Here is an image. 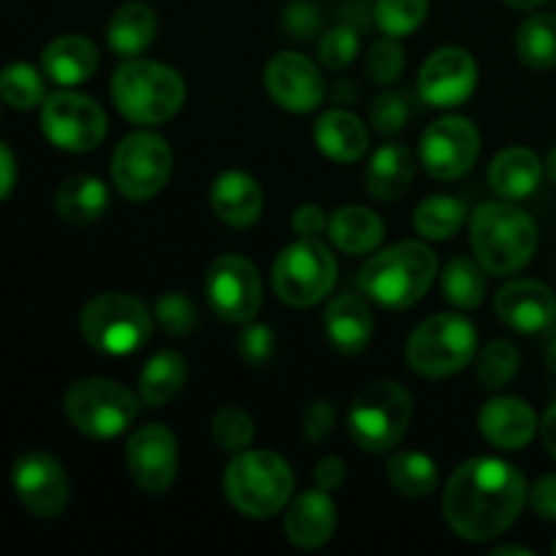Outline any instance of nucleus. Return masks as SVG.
Segmentation results:
<instances>
[{"label": "nucleus", "instance_id": "1", "mask_svg": "<svg viewBox=\"0 0 556 556\" xmlns=\"http://www.w3.org/2000/svg\"><path fill=\"white\" fill-rule=\"evenodd\" d=\"M525 476L497 456H476L451 476L443 514L451 530L472 543L492 541L514 527L527 503Z\"/></svg>", "mask_w": 556, "mask_h": 556}, {"label": "nucleus", "instance_id": "2", "mask_svg": "<svg viewBox=\"0 0 556 556\" xmlns=\"http://www.w3.org/2000/svg\"><path fill=\"white\" fill-rule=\"evenodd\" d=\"M438 275V255L424 242H396L364 264L358 286L372 302L407 309L421 302Z\"/></svg>", "mask_w": 556, "mask_h": 556}, {"label": "nucleus", "instance_id": "3", "mask_svg": "<svg viewBox=\"0 0 556 556\" xmlns=\"http://www.w3.org/2000/svg\"><path fill=\"white\" fill-rule=\"evenodd\" d=\"M476 261L489 275H514L525 269L538 250V226L525 210L494 201L478 206L470 223Z\"/></svg>", "mask_w": 556, "mask_h": 556}, {"label": "nucleus", "instance_id": "4", "mask_svg": "<svg viewBox=\"0 0 556 556\" xmlns=\"http://www.w3.org/2000/svg\"><path fill=\"white\" fill-rule=\"evenodd\" d=\"M223 489L248 519H271L293 497V470L275 451H239L228 462Z\"/></svg>", "mask_w": 556, "mask_h": 556}, {"label": "nucleus", "instance_id": "5", "mask_svg": "<svg viewBox=\"0 0 556 556\" xmlns=\"http://www.w3.org/2000/svg\"><path fill=\"white\" fill-rule=\"evenodd\" d=\"M185 79L155 60H125L112 76L114 106L136 125H161L182 109Z\"/></svg>", "mask_w": 556, "mask_h": 556}, {"label": "nucleus", "instance_id": "6", "mask_svg": "<svg viewBox=\"0 0 556 556\" xmlns=\"http://www.w3.org/2000/svg\"><path fill=\"white\" fill-rule=\"evenodd\" d=\"M79 329L87 345L103 356L136 353L152 334V315L130 293H98L81 307Z\"/></svg>", "mask_w": 556, "mask_h": 556}, {"label": "nucleus", "instance_id": "7", "mask_svg": "<svg viewBox=\"0 0 556 556\" xmlns=\"http://www.w3.org/2000/svg\"><path fill=\"white\" fill-rule=\"evenodd\" d=\"M410 418V394L396 380H378L353 400L348 410V432L358 448L383 454L405 438Z\"/></svg>", "mask_w": 556, "mask_h": 556}, {"label": "nucleus", "instance_id": "8", "mask_svg": "<svg viewBox=\"0 0 556 556\" xmlns=\"http://www.w3.org/2000/svg\"><path fill=\"white\" fill-rule=\"evenodd\" d=\"M478 329L465 315L440 313L424 320L405 348L407 364L427 378L462 372L476 358Z\"/></svg>", "mask_w": 556, "mask_h": 556}, {"label": "nucleus", "instance_id": "9", "mask_svg": "<svg viewBox=\"0 0 556 556\" xmlns=\"http://www.w3.org/2000/svg\"><path fill=\"white\" fill-rule=\"evenodd\" d=\"M337 282V258L315 237H299L277 255L271 266V288L291 307H313L324 302Z\"/></svg>", "mask_w": 556, "mask_h": 556}, {"label": "nucleus", "instance_id": "10", "mask_svg": "<svg viewBox=\"0 0 556 556\" xmlns=\"http://www.w3.org/2000/svg\"><path fill=\"white\" fill-rule=\"evenodd\" d=\"M139 396L109 378H81L65 391V416L87 438L112 440L139 416Z\"/></svg>", "mask_w": 556, "mask_h": 556}, {"label": "nucleus", "instance_id": "11", "mask_svg": "<svg viewBox=\"0 0 556 556\" xmlns=\"http://www.w3.org/2000/svg\"><path fill=\"white\" fill-rule=\"evenodd\" d=\"M174 155L166 139L150 130L125 136L112 155V179L119 193L130 201H147L166 188L172 177Z\"/></svg>", "mask_w": 556, "mask_h": 556}, {"label": "nucleus", "instance_id": "12", "mask_svg": "<svg viewBox=\"0 0 556 556\" xmlns=\"http://www.w3.org/2000/svg\"><path fill=\"white\" fill-rule=\"evenodd\" d=\"M41 130L60 150L90 152L106 139L109 119L106 112L90 96L60 90L43 98Z\"/></svg>", "mask_w": 556, "mask_h": 556}, {"label": "nucleus", "instance_id": "13", "mask_svg": "<svg viewBox=\"0 0 556 556\" xmlns=\"http://www.w3.org/2000/svg\"><path fill=\"white\" fill-rule=\"evenodd\" d=\"M206 299L217 318L228 324H250L264 302L258 269L237 253L220 255L206 275Z\"/></svg>", "mask_w": 556, "mask_h": 556}, {"label": "nucleus", "instance_id": "14", "mask_svg": "<svg viewBox=\"0 0 556 556\" xmlns=\"http://www.w3.org/2000/svg\"><path fill=\"white\" fill-rule=\"evenodd\" d=\"M478 152H481V134L476 123L459 114L434 119L421 136L424 168L443 182L465 177L476 166Z\"/></svg>", "mask_w": 556, "mask_h": 556}, {"label": "nucleus", "instance_id": "15", "mask_svg": "<svg viewBox=\"0 0 556 556\" xmlns=\"http://www.w3.org/2000/svg\"><path fill=\"white\" fill-rule=\"evenodd\" d=\"M11 483L20 503L36 519H54L68 505V476L63 465L43 451L22 454L11 467Z\"/></svg>", "mask_w": 556, "mask_h": 556}, {"label": "nucleus", "instance_id": "16", "mask_svg": "<svg viewBox=\"0 0 556 556\" xmlns=\"http://www.w3.org/2000/svg\"><path fill=\"white\" fill-rule=\"evenodd\" d=\"M128 470L141 492L163 494L177 481L179 445L177 434L163 424H147L128 438L125 448Z\"/></svg>", "mask_w": 556, "mask_h": 556}, {"label": "nucleus", "instance_id": "17", "mask_svg": "<svg viewBox=\"0 0 556 556\" xmlns=\"http://www.w3.org/2000/svg\"><path fill=\"white\" fill-rule=\"evenodd\" d=\"M478 87V63L459 47H443L424 60L418 71V96L440 109L462 106Z\"/></svg>", "mask_w": 556, "mask_h": 556}, {"label": "nucleus", "instance_id": "18", "mask_svg": "<svg viewBox=\"0 0 556 556\" xmlns=\"http://www.w3.org/2000/svg\"><path fill=\"white\" fill-rule=\"evenodd\" d=\"M266 90L275 98L277 106L288 112H313L324 103L326 85L324 74L309 58L299 52H277L266 63Z\"/></svg>", "mask_w": 556, "mask_h": 556}, {"label": "nucleus", "instance_id": "19", "mask_svg": "<svg viewBox=\"0 0 556 556\" xmlns=\"http://www.w3.org/2000/svg\"><path fill=\"white\" fill-rule=\"evenodd\" d=\"M494 313L505 326L525 334L548 329L556 318V299L552 288L538 280L508 282L494 296Z\"/></svg>", "mask_w": 556, "mask_h": 556}, {"label": "nucleus", "instance_id": "20", "mask_svg": "<svg viewBox=\"0 0 556 556\" xmlns=\"http://www.w3.org/2000/svg\"><path fill=\"white\" fill-rule=\"evenodd\" d=\"M337 530V505L326 489L315 486L291 500L286 514V535L296 548L313 552L326 546Z\"/></svg>", "mask_w": 556, "mask_h": 556}, {"label": "nucleus", "instance_id": "21", "mask_svg": "<svg viewBox=\"0 0 556 556\" xmlns=\"http://www.w3.org/2000/svg\"><path fill=\"white\" fill-rule=\"evenodd\" d=\"M483 438L505 451H521L538 432V416L519 396H494L478 413Z\"/></svg>", "mask_w": 556, "mask_h": 556}, {"label": "nucleus", "instance_id": "22", "mask_svg": "<svg viewBox=\"0 0 556 556\" xmlns=\"http://www.w3.org/2000/svg\"><path fill=\"white\" fill-rule=\"evenodd\" d=\"M324 329L337 351L345 353V356H358L372 342V313H369L367 302L362 296L340 293V296L326 304Z\"/></svg>", "mask_w": 556, "mask_h": 556}, {"label": "nucleus", "instance_id": "23", "mask_svg": "<svg viewBox=\"0 0 556 556\" xmlns=\"http://www.w3.org/2000/svg\"><path fill=\"white\" fill-rule=\"evenodd\" d=\"M212 212L233 228H248L264 212V190L250 174L223 172L210 190Z\"/></svg>", "mask_w": 556, "mask_h": 556}, {"label": "nucleus", "instance_id": "24", "mask_svg": "<svg viewBox=\"0 0 556 556\" xmlns=\"http://www.w3.org/2000/svg\"><path fill=\"white\" fill-rule=\"evenodd\" d=\"M43 74L63 87H76L98 68V49L85 36H60L41 52Z\"/></svg>", "mask_w": 556, "mask_h": 556}, {"label": "nucleus", "instance_id": "25", "mask_svg": "<svg viewBox=\"0 0 556 556\" xmlns=\"http://www.w3.org/2000/svg\"><path fill=\"white\" fill-rule=\"evenodd\" d=\"M543 163L527 147H508L489 166V185L505 201H521L541 185Z\"/></svg>", "mask_w": 556, "mask_h": 556}, {"label": "nucleus", "instance_id": "26", "mask_svg": "<svg viewBox=\"0 0 556 556\" xmlns=\"http://www.w3.org/2000/svg\"><path fill=\"white\" fill-rule=\"evenodd\" d=\"M315 144L331 161L356 163L362 161L369 147L367 125L356 114L331 109L315 123Z\"/></svg>", "mask_w": 556, "mask_h": 556}, {"label": "nucleus", "instance_id": "27", "mask_svg": "<svg viewBox=\"0 0 556 556\" xmlns=\"http://www.w3.org/2000/svg\"><path fill=\"white\" fill-rule=\"evenodd\" d=\"M157 36V16L147 3L130 0L123 3L106 25V41L119 58H139Z\"/></svg>", "mask_w": 556, "mask_h": 556}, {"label": "nucleus", "instance_id": "28", "mask_svg": "<svg viewBox=\"0 0 556 556\" xmlns=\"http://www.w3.org/2000/svg\"><path fill=\"white\" fill-rule=\"evenodd\" d=\"M413 155L405 144H383L369 161L367 174H364V185H367L369 195L378 201H396L400 195L407 193L413 182Z\"/></svg>", "mask_w": 556, "mask_h": 556}, {"label": "nucleus", "instance_id": "29", "mask_svg": "<svg viewBox=\"0 0 556 556\" xmlns=\"http://www.w3.org/2000/svg\"><path fill=\"white\" fill-rule=\"evenodd\" d=\"M329 237L342 253L367 255L380 248L386 237V226L367 206H342L331 215Z\"/></svg>", "mask_w": 556, "mask_h": 556}, {"label": "nucleus", "instance_id": "30", "mask_svg": "<svg viewBox=\"0 0 556 556\" xmlns=\"http://www.w3.org/2000/svg\"><path fill=\"white\" fill-rule=\"evenodd\" d=\"M54 206H58V215L71 226H90L109 210V190L98 177L76 174L58 188Z\"/></svg>", "mask_w": 556, "mask_h": 556}, {"label": "nucleus", "instance_id": "31", "mask_svg": "<svg viewBox=\"0 0 556 556\" xmlns=\"http://www.w3.org/2000/svg\"><path fill=\"white\" fill-rule=\"evenodd\" d=\"M185 380H188V362L182 353H155L139 375V400L150 407L168 405L182 391Z\"/></svg>", "mask_w": 556, "mask_h": 556}, {"label": "nucleus", "instance_id": "32", "mask_svg": "<svg viewBox=\"0 0 556 556\" xmlns=\"http://www.w3.org/2000/svg\"><path fill=\"white\" fill-rule=\"evenodd\" d=\"M386 476L389 483L402 494V497L421 500L438 489L440 472L432 456L421 454V451H400L386 465Z\"/></svg>", "mask_w": 556, "mask_h": 556}, {"label": "nucleus", "instance_id": "33", "mask_svg": "<svg viewBox=\"0 0 556 556\" xmlns=\"http://www.w3.org/2000/svg\"><path fill=\"white\" fill-rule=\"evenodd\" d=\"M467 220V204L456 195H429L418 204L413 223H416V231L424 239H434V242H443V239L456 237L462 226Z\"/></svg>", "mask_w": 556, "mask_h": 556}, {"label": "nucleus", "instance_id": "34", "mask_svg": "<svg viewBox=\"0 0 556 556\" xmlns=\"http://www.w3.org/2000/svg\"><path fill=\"white\" fill-rule=\"evenodd\" d=\"M516 52L530 68H554L556 65V16L532 14L516 30Z\"/></svg>", "mask_w": 556, "mask_h": 556}, {"label": "nucleus", "instance_id": "35", "mask_svg": "<svg viewBox=\"0 0 556 556\" xmlns=\"http://www.w3.org/2000/svg\"><path fill=\"white\" fill-rule=\"evenodd\" d=\"M443 296L445 302L459 309L481 307L483 296H486L483 266L470 258H451L443 269Z\"/></svg>", "mask_w": 556, "mask_h": 556}, {"label": "nucleus", "instance_id": "36", "mask_svg": "<svg viewBox=\"0 0 556 556\" xmlns=\"http://www.w3.org/2000/svg\"><path fill=\"white\" fill-rule=\"evenodd\" d=\"M0 98L14 109H33L43 103L47 87L33 65L11 63L0 71Z\"/></svg>", "mask_w": 556, "mask_h": 556}, {"label": "nucleus", "instance_id": "37", "mask_svg": "<svg viewBox=\"0 0 556 556\" xmlns=\"http://www.w3.org/2000/svg\"><path fill=\"white\" fill-rule=\"evenodd\" d=\"M521 351L510 340H494L478 358V378L486 389H503L519 375Z\"/></svg>", "mask_w": 556, "mask_h": 556}, {"label": "nucleus", "instance_id": "38", "mask_svg": "<svg viewBox=\"0 0 556 556\" xmlns=\"http://www.w3.org/2000/svg\"><path fill=\"white\" fill-rule=\"evenodd\" d=\"M429 14V0H378L375 22L391 38L416 33Z\"/></svg>", "mask_w": 556, "mask_h": 556}, {"label": "nucleus", "instance_id": "39", "mask_svg": "<svg viewBox=\"0 0 556 556\" xmlns=\"http://www.w3.org/2000/svg\"><path fill=\"white\" fill-rule=\"evenodd\" d=\"M212 438L228 454L248 451L255 440V424L239 405H223L212 416Z\"/></svg>", "mask_w": 556, "mask_h": 556}, {"label": "nucleus", "instance_id": "40", "mask_svg": "<svg viewBox=\"0 0 556 556\" xmlns=\"http://www.w3.org/2000/svg\"><path fill=\"white\" fill-rule=\"evenodd\" d=\"M157 324L163 326V331L174 337H185L199 326V307H195L193 299L188 293H161L155 299V309H152Z\"/></svg>", "mask_w": 556, "mask_h": 556}, {"label": "nucleus", "instance_id": "41", "mask_svg": "<svg viewBox=\"0 0 556 556\" xmlns=\"http://www.w3.org/2000/svg\"><path fill=\"white\" fill-rule=\"evenodd\" d=\"M358 47H362V41H358V33L348 25H337V27H331L324 38H320L318 58L329 71H340L356 60Z\"/></svg>", "mask_w": 556, "mask_h": 556}, {"label": "nucleus", "instance_id": "42", "mask_svg": "<svg viewBox=\"0 0 556 556\" xmlns=\"http://www.w3.org/2000/svg\"><path fill=\"white\" fill-rule=\"evenodd\" d=\"M405 71V52H402L400 41L391 36L380 38L369 47L367 54V74L372 76L378 85H391Z\"/></svg>", "mask_w": 556, "mask_h": 556}, {"label": "nucleus", "instance_id": "43", "mask_svg": "<svg viewBox=\"0 0 556 556\" xmlns=\"http://www.w3.org/2000/svg\"><path fill=\"white\" fill-rule=\"evenodd\" d=\"M369 119H372L375 130L383 136H394L405 128L407 119V103L400 92H380L369 106Z\"/></svg>", "mask_w": 556, "mask_h": 556}, {"label": "nucleus", "instance_id": "44", "mask_svg": "<svg viewBox=\"0 0 556 556\" xmlns=\"http://www.w3.org/2000/svg\"><path fill=\"white\" fill-rule=\"evenodd\" d=\"M275 331L266 324H250L239 337V356L250 367H264L271 356H275Z\"/></svg>", "mask_w": 556, "mask_h": 556}, {"label": "nucleus", "instance_id": "45", "mask_svg": "<svg viewBox=\"0 0 556 556\" xmlns=\"http://www.w3.org/2000/svg\"><path fill=\"white\" fill-rule=\"evenodd\" d=\"M337 421V410L329 400H315L309 402L307 410L302 418V432L309 443H324L331 434Z\"/></svg>", "mask_w": 556, "mask_h": 556}, {"label": "nucleus", "instance_id": "46", "mask_svg": "<svg viewBox=\"0 0 556 556\" xmlns=\"http://www.w3.org/2000/svg\"><path fill=\"white\" fill-rule=\"evenodd\" d=\"M532 510H535L541 519L556 521V472L554 476H543L541 481H535V486L527 494Z\"/></svg>", "mask_w": 556, "mask_h": 556}, {"label": "nucleus", "instance_id": "47", "mask_svg": "<svg viewBox=\"0 0 556 556\" xmlns=\"http://www.w3.org/2000/svg\"><path fill=\"white\" fill-rule=\"evenodd\" d=\"M291 226L299 237H320L329 231V217L318 204H302L291 217Z\"/></svg>", "mask_w": 556, "mask_h": 556}, {"label": "nucleus", "instance_id": "48", "mask_svg": "<svg viewBox=\"0 0 556 556\" xmlns=\"http://www.w3.org/2000/svg\"><path fill=\"white\" fill-rule=\"evenodd\" d=\"M313 478L320 489H326V492H337L348 478L345 462H342L340 456H324V459L315 465Z\"/></svg>", "mask_w": 556, "mask_h": 556}, {"label": "nucleus", "instance_id": "49", "mask_svg": "<svg viewBox=\"0 0 556 556\" xmlns=\"http://www.w3.org/2000/svg\"><path fill=\"white\" fill-rule=\"evenodd\" d=\"M16 182V161H14V152L0 141V201L14 190Z\"/></svg>", "mask_w": 556, "mask_h": 556}, {"label": "nucleus", "instance_id": "50", "mask_svg": "<svg viewBox=\"0 0 556 556\" xmlns=\"http://www.w3.org/2000/svg\"><path fill=\"white\" fill-rule=\"evenodd\" d=\"M541 438H543V445H546L548 454H552L556 459V405L548 407L546 416H543Z\"/></svg>", "mask_w": 556, "mask_h": 556}, {"label": "nucleus", "instance_id": "51", "mask_svg": "<svg viewBox=\"0 0 556 556\" xmlns=\"http://www.w3.org/2000/svg\"><path fill=\"white\" fill-rule=\"evenodd\" d=\"M503 3L516 11H530V9H538L541 3H546V0H503Z\"/></svg>", "mask_w": 556, "mask_h": 556}, {"label": "nucleus", "instance_id": "52", "mask_svg": "<svg viewBox=\"0 0 556 556\" xmlns=\"http://www.w3.org/2000/svg\"><path fill=\"white\" fill-rule=\"evenodd\" d=\"M503 554H519V556H532L530 548H521V546H500L494 548L492 556H503Z\"/></svg>", "mask_w": 556, "mask_h": 556}, {"label": "nucleus", "instance_id": "53", "mask_svg": "<svg viewBox=\"0 0 556 556\" xmlns=\"http://www.w3.org/2000/svg\"><path fill=\"white\" fill-rule=\"evenodd\" d=\"M546 174H548V179L556 185V144L548 150V155H546Z\"/></svg>", "mask_w": 556, "mask_h": 556}, {"label": "nucleus", "instance_id": "54", "mask_svg": "<svg viewBox=\"0 0 556 556\" xmlns=\"http://www.w3.org/2000/svg\"><path fill=\"white\" fill-rule=\"evenodd\" d=\"M546 358H548V367H552V372L556 375V340L552 342V345H548V353H546Z\"/></svg>", "mask_w": 556, "mask_h": 556}, {"label": "nucleus", "instance_id": "55", "mask_svg": "<svg viewBox=\"0 0 556 556\" xmlns=\"http://www.w3.org/2000/svg\"><path fill=\"white\" fill-rule=\"evenodd\" d=\"M552 552H554V554H556V543H554V548H552Z\"/></svg>", "mask_w": 556, "mask_h": 556}]
</instances>
